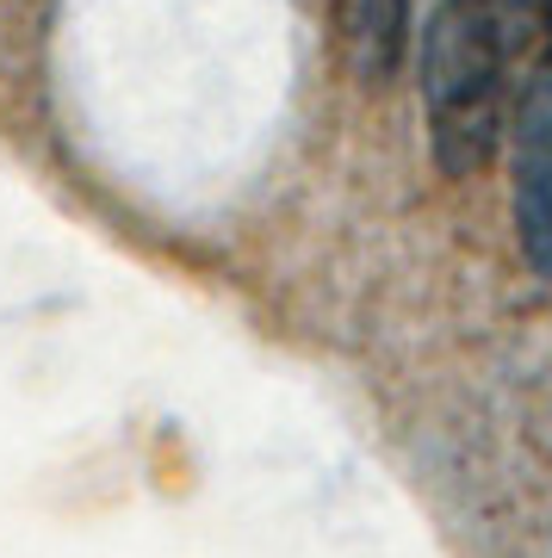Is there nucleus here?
Returning <instances> with one entry per match:
<instances>
[{
    "mask_svg": "<svg viewBox=\"0 0 552 558\" xmlns=\"http://www.w3.org/2000/svg\"><path fill=\"white\" fill-rule=\"evenodd\" d=\"M515 0H441L422 32V106L429 149L447 180L478 174L509 119Z\"/></svg>",
    "mask_w": 552,
    "mask_h": 558,
    "instance_id": "obj_1",
    "label": "nucleus"
},
{
    "mask_svg": "<svg viewBox=\"0 0 552 558\" xmlns=\"http://www.w3.org/2000/svg\"><path fill=\"white\" fill-rule=\"evenodd\" d=\"M515 230L528 267L552 279V62L515 106Z\"/></svg>",
    "mask_w": 552,
    "mask_h": 558,
    "instance_id": "obj_2",
    "label": "nucleus"
},
{
    "mask_svg": "<svg viewBox=\"0 0 552 558\" xmlns=\"http://www.w3.org/2000/svg\"><path fill=\"white\" fill-rule=\"evenodd\" d=\"M336 32L360 81H392L410 38V0H336Z\"/></svg>",
    "mask_w": 552,
    "mask_h": 558,
    "instance_id": "obj_3",
    "label": "nucleus"
},
{
    "mask_svg": "<svg viewBox=\"0 0 552 558\" xmlns=\"http://www.w3.org/2000/svg\"><path fill=\"white\" fill-rule=\"evenodd\" d=\"M547 62H552V57H547Z\"/></svg>",
    "mask_w": 552,
    "mask_h": 558,
    "instance_id": "obj_4",
    "label": "nucleus"
}]
</instances>
